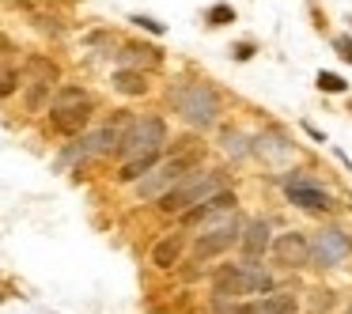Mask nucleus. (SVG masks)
<instances>
[{"instance_id":"1","label":"nucleus","mask_w":352,"mask_h":314,"mask_svg":"<svg viewBox=\"0 0 352 314\" xmlns=\"http://www.w3.org/2000/svg\"><path fill=\"white\" fill-rule=\"evenodd\" d=\"M170 106H175V114L182 117L186 125H193V129H212L216 122H220V95L212 91L208 84H175L167 91Z\"/></svg>"},{"instance_id":"2","label":"nucleus","mask_w":352,"mask_h":314,"mask_svg":"<svg viewBox=\"0 0 352 314\" xmlns=\"http://www.w3.org/2000/svg\"><path fill=\"white\" fill-rule=\"evenodd\" d=\"M186 144H190V140H182V148H178L170 159L152 163V167H148L144 175L137 178V193H140L144 201H155L160 193H167L182 175H190L193 167H201V155H205V152H201V148H186Z\"/></svg>"},{"instance_id":"3","label":"nucleus","mask_w":352,"mask_h":314,"mask_svg":"<svg viewBox=\"0 0 352 314\" xmlns=\"http://www.w3.org/2000/svg\"><path fill=\"white\" fill-rule=\"evenodd\" d=\"M216 190H223L220 170H201V167H193L190 175H182L167 193H160L155 201H160V212H163V216H182L190 205L205 201L208 193H216Z\"/></svg>"},{"instance_id":"4","label":"nucleus","mask_w":352,"mask_h":314,"mask_svg":"<svg viewBox=\"0 0 352 314\" xmlns=\"http://www.w3.org/2000/svg\"><path fill=\"white\" fill-rule=\"evenodd\" d=\"M163 144H167V122L155 114H144V117H129L114 152L122 159H140V155H160Z\"/></svg>"},{"instance_id":"5","label":"nucleus","mask_w":352,"mask_h":314,"mask_svg":"<svg viewBox=\"0 0 352 314\" xmlns=\"http://www.w3.org/2000/svg\"><path fill=\"white\" fill-rule=\"evenodd\" d=\"M91 114H95V106L84 87H61L54 95V102H50V125L61 137H80L87 129V122H91Z\"/></svg>"},{"instance_id":"6","label":"nucleus","mask_w":352,"mask_h":314,"mask_svg":"<svg viewBox=\"0 0 352 314\" xmlns=\"http://www.w3.org/2000/svg\"><path fill=\"white\" fill-rule=\"evenodd\" d=\"M307 243H311V265L314 269H333L352 254V235L341 227H322L318 235L307 238Z\"/></svg>"},{"instance_id":"7","label":"nucleus","mask_w":352,"mask_h":314,"mask_svg":"<svg viewBox=\"0 0 352 314\" xmlns=\"http://www.w3.org/2000/svg\"><path fill=\"white\" fill-rule=\"evenodd\" d=\"M235 243H239L235 212H220V220H216L205 235H197V243H193V258H197V261H212V258H220L223 250H231Z\"/></svg>"},{"instance_id":"8","label":"nucleus","mask_w":352,"mask_h":314,"mask_svg":"<svg viewBox=\"0 0 352 314\" xmlns=\"http://www.w3.org/2000/svg\"><path fill=\"white\" fill-rule=\"evenodd\" d=\"M23 76H27V84H31V87H27V106H31V110H38L42 102L50 99V91L61 84V69H57L50 57H38V54L27 61Z\"/></svg>"},{"instance_id":"9","label":"nucleus","mask_w":352,"mask_h":314,"mask_svg":"<svg viewBox=\"0 0 352 314\" xmlns=\"http://www.w3.org/2000/svg\"><path fill=\"white\" fill-rule=\"evenodd\" d=\"M273 246V258L276 265H288V269H303L311 265V243H307L303 231H284V235H276Z\"/></svg>"},{"instance_id":"10","label":"nucleus","mask_w":352,"mask_h":314,"mask_svg":"<svg viewBox=\"0 0 352 314\" xmlns=\"http://www.w3.org/2000/svg\"><path fill=\"white\" fill-rule=\"evenodd\" d=\"M296 311H299V299L292 291H265L258 299L231 306V314H296Z\"/></svg>"},{"instance_id":"11","label":"nucleus","mask_w":352,"mask_h":314,"mask_svg":"<svg viewBox=\"0 0 352 314\" xmlns=\"http://www.w3.org/2000/svg\"><path fill=\"white\" fill-rule=\"evenodd\" d=\"M284 193H288L292 205L307 208V212H333L337 201L329 197L326 190H322L318 182H299V186H284Z\"/></svg>"},{"instance_id":"12","label":"nucleus","mask_w":352,"mask_h":314,"mask_svg":"<svg viewBox=\"0 0 352 314\" xmlns=\"http://www.w3.org/2000/svg\"><path fill=\"white\" fill-rule=\"evenodd\" d=\"M269 223L265 220H250L246 227H239V246H243V254H246V261H258L261 254L269 250Z\"/></svg>"},{"instance_id":"13","label":"nucleus","mask_w":352,"mask_h":314,"mask_svg":"<svg viewBox=\"0 0 352 314\" xmlns=\"http://www.w3.org/2000/svg\"><path fill=\"white\" fill-rule=\"evenodd\" d=\"M212 299L216 303H228V299H243V273L239 265H223L212 280Z\"/></svg>"},{"instance_id":"14","label":"nucleus","mask_w":352,"mask_h":314,"mask_svg":"<svg viewBox=\"0 0 352 314\" xmlns=\"http://www.w3.org/2000/svg\"><path fill=\"white\" fill-rule=\"evenodd\" d=\"M182 250H186V235H167V238H160V243L152 246V265H155V269H175L178 258H182Z\"/></svg>"},{"instance_id":"15","label":"nucleus","mask_w":352,"mask_h":314,"mask_svg":"<svg viewBox=\"0 0 352 314\" xmlns=\"http://www.w3.org/2000/svg\"><path fill=\"white\" fill-rule=\"evenodd\" d=\"M114 91L118 95H129V99H137V95H148V76L140 69H129V65H122V69L114 72Z\"/></svg>"},{"instance_id":"16","label":"nucleus","mask_w":352,"mask_h":314,"mask_svg":"<svg viewBox=\"0 0 352 314\" xmlns=\"http://www.w3.org/2000/svg\"><path fill=\"white\" fill-rule=\"evenodd\" d=\"M239 273H243V295H265V291H273V276L261 265H239Z\"/></svg>"},{"instance_id":"17","label":"nucleus","mask_w":352,"mask_h":314,"mask_svg":"<svg viewBox=\"0 0 352 314\" xmlns=\"http://www.w3.org/2000/svg\"><path fill=\"white\" fill-rule=\"evenodd\" d=\"M122 65H148V69H152V65H160V54H155L152 46H137V42H133V46L122 49Z\"/></svg>"},{"instance_id":"18","label":"nucleus","mask_w":352,"mask_h":314,"mask_svg":"<svg viewBox=\"0 0 352 314\" xmlns=\"http://www.w3.org/2000/svg\"><path fill=\"white\" fill-rule=\"evenodd\" d=\"M19 80H23V72H16V69L0 72V99H12V95L19 91Z\"/></svg>"},{"instance_id":"19","label":"nucleus","mask_w":352,"mask_h":314,"mask_svg":"<svg viewBox=\"0 0 352 314\" xmlns=\"http://www.w3.org/2000/svg\"><path fill=\"white\" fill-rule=\"evenodd\" d=\"M318 87H322V91H329V95H341L344 91V80L333 76V72H318Z\"/></svg>"},{"instance_id":"20","label":"nucleus","mask_w":352,"mask_h":314,"mask_svg":"<svg viewBox=\"0 0 352 314\" xmlns=\"http://www.w3.org/2000/svg\"><path fill=\"white\" fill-rule=\"evenodd\" d=\"M235 19V12L228 8V4H216V8H208V23L212 27H223V23H231Z\"/></svg>"},{"instance_id":"21","label":"nucleus","mask_w":352,"mask_h":314,"mask_svg":"<svg viewBox=\"0 0 352 314\" xmlns=\"http://www.w3.org/2000/svg\"><path fill=\"white\" fill-rule=\"evenodd\" d=\"M333 49H337V57H341V61L352 65V38H349V34H337V38H333Z\"/></svg>"},{"instance_id":"22","label":"nucleus","mask_w":352,"mask_h":314,"mask_svg":"<svg viewBox=\"0 0 352 314\" xmlns=\"http://www.w3.org/2000/svg\"><path fill=\"white\" fill-rule=\"evenodd\" d=\"M133 23L144 27V31H152V34H163V23H155V19H148V16H133Z\"/></svg>"},{"instance_id":"23","label":"nucleus","mask_w":352,"mask_h":314,"mask_svg":"<svg viewBox=\"0 0 352 314\" xmlns=\"http://www.w3.org/2000/svg\"><path fill=\"white\" fill-rule=\"evenodd\" d=\"M12 49H16V46H12V38H8V34H0V61H4Z\"/></svg>"},{"instance_id":"24","label":"nucleus","mask_w":352,"mask_h":314,"mask_svg":"<svg viewBox=\"0 0 352 314\" xmlns=\"http://www.w3.org/2000/svg\"><path fill=\"white\" fill-rule=\"evenodd\" d=\"M349 314H352V306H349Z\"/></svg>"}]
</instances>
